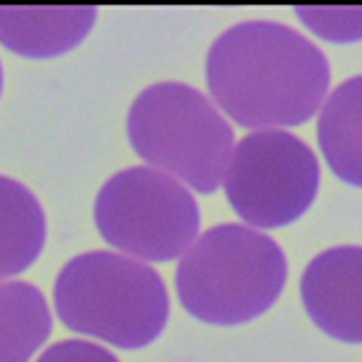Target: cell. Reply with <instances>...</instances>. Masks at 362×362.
Wrapping results in <instances>:
<instances>
[{
  "label": "cell",
  "instance_id": "obj_1",
  "mask_svg": "<svg viewBox=\"0 0 362 362\" xmlns=\"http://www.w3.org/2000/svg\"><path fill=\"white\" fill-rule=\"evenodd\" d=\"M325 52L277 22H244L216 38L206 57L211 98L242 128L303 126L329 93Z\"/></svg>",
  "mask_w": 362,
  "mask_h": 362
},
{
  "label": "cell",
  "instance_id": "obj_2",
  "mask_svg": "<svg viewBox=\"0 0 362 362\" xmlns=\"http://www.w3.org/2000/svg\"><path fill=\"white\" fill-rule=\"evenodd\" d=\"M286 284V256L272 237L223 223L182 254L175 289L182 308L206 325L235 327L268 313Z\"/></svg>",
  "mask_w": 362,
  "mask_h": 362
},
{
  "label": "cell",
  "instance_id": "obj_3",
  "mask_svg": "<svg viewBox=\"0 0 362 362\" xmlns=\"http://www.w3.org/2000/svg\"><path fill=\"white\" fill-rule=\"evenodd\" d=\"M52 296L64 327L124 351L149 346L168 322L159 272L112 251L71 258L54 279Z\"/></svg>",
  "mask_w": 362,
  "mask_h": 362
},
{
  "label": "cell",
  "instance_id": "obj_4",
  "mask_svg": "<svg viewBox=\"0 0 362 362\" xmlns=\"http://www.w3.org/2000/svg\"><path fill=\"white\" fill-rule=\"evenodd\" d=\"M128 140L156 170H168L199 194H214L228 170L235 133L197 88L163 81L131 105Z\"/></svg>",
  "mask_w": 362,
  "mask_h": 362
},
{
  "label": "cell",
  "instance_id": "obj_5",
  "mask_svg": "<svg viewBox=\"0 0 362 362\" xmlns=\"http://www.w3.org/2000/svg\"><path fill=\"white\" fill-rule=\"evenodd\" d=\"M197 199L170 175L133 166L112 175L95 199V225L109 247L140 261L182 256L199 232Z\"/></svg>",
  "mask_w": 362,
  "mask_h": 362
},
{
  "label": "cell",
  "instance_id": "obj_6",
  "mask_svg": "<svg viewBox=\"0 0 362 362\" xmlns=\"http://www.w3.org/2000/svg\"><path fill=\"white\" fill-rule=\"evenodd\" d=\"M225 170V194L244 223L272 230L298 221L317 197L320 163L286 131H256L239 140Z\"/></svg>",
  "mask_w": 362,
  "mask_h": 362
},
{
  "label": "cell",
  "instance_id": "obj_7",
  "mask_svg": "<svg viewBox=\"0 0 362 362\" xmlns=\"http://www.w3.org/2000/svg\"><path fill=\"white\" fill-rule=\"evenodd\" d=\"M305 313L344 344L362 341V249L337 247L315 256L300 277Z\"/></svg>",
  "mask_w": 362,
  "mask_h": 362
},
{
  "label": "cell",
  "instance_id": "obj_8",
  "mask_svg": "<svg viewBox=\"0 0 362 362\" xmlns=\"http://www.w3.org/2000/svg\"><path fill=\"white\" fill-rule=\"evenodd\" d=\"M95 8H0V43L29 59L74 50L90 33Z\"/></svg>",
  "mask_w": 362,
  "mask_h": 362
},
{
  "label": "cell",
  "instance_id": "obj_9",
  "mask_svg": "<svg viewBox=\"0 0 362 362\" xmlns=\"http://www.w3.org/2000/svg\"><path fill=\"white\" fill-rule=\"evenodd\" d=\"M47 223L36 194L0 175V279L24 272L45 247Z\"/></svg>",
  "mask_w": 362,
  "mask_h": 362
},
{
  "label": "cell",
  "instance_id": "obj_10",
  "mask_svg": "<svg viewBox=\"0 0 362 362\" xmlns=\"http://www.w3.org/2000/svg\"><path fill=\"white\" fill-rule=\"evenodd\" d=\"M360 107L362 78L355 76L332 93L317 121V140L327 163L341 180L355 187L362 182Z\"/></svg>",
  "mask_w": 362,
  "mask_h": 362
},
{
  "label": "cell",
  "instance_id": "obj_11",
  "mask_svg": "<svg viewBox=\"0 0 362 362\" xmlns=\"http://www.w3.org/2000/svg\"><path fill=\"white\" fill-rule=\"evenodd\" d=\"M52 334V315L36 284H0V362H29Z\"/></svg>",
  "mask_w": 362,
  "mask_h": 362
},
{
  "label": "cell",
  "instance_id": "obj_12",
  "mask_svg": "<svg viewBox=\"0 0 362 362\" xmlns=\"http://www.w3.org/2000/svg\"><path fill=\"white\" fill-rule=\"evenodd\" d=\"M36 362H119V358L102 346L78 339H66L45 348V353Z\"/></svg>",
  "mask_w": 362,
  "mask_h": 362
},
{
  "label": "cell",
  "instance_id": "obj_13",
  "mask_svg": "<svg viewBox=\"0 0 362 362\" xmlns=\"http://www.w3.org/2000/svg\"><path fill=\"white\" fill-rule=\"evenodd\" d=\"M0 93H3V64H0Z\"/></svg>",
  "mask_w": 362,
  "mask_h": 362
}]
</instances>
